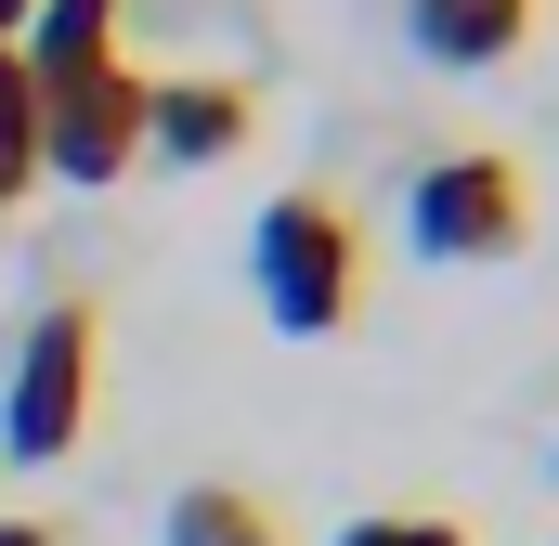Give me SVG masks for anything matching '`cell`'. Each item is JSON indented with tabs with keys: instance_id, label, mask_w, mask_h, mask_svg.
Masks as SVG:
<instances>
[{
	"instance_id": "10",
	"label": "cell",
	"mask_w": 559,
	"mask_h": 546,
	"mask_svg": "<svg viewBox=\"0 0 559 546\" xmlns=\"http://www.w3.org/2000/svg\"><path fill=\"white\" fill-rule=\"evenodd\" d=\"M338 546H468V521L455 508H378V521H352Z\"/></svg>"
},
{
	"instance_id": "3",
	"label": "cell",
	"mask_w": 559,
	"mask_h": 546,
	"mask_svg": "<svg viewBox=\"0 0 559 546\" xmlns=\"http://www.w3.org/2000/svg\"><path fill=\"white\" fill-rule=\"evenodd\" d=\"M92 299H52L26 339H13V378H0V468H52L79 429H92Z\"/></svg>"
},
{
	"instance_id": "7",
	"label": "cell",
	"mask_w": 559,
	"mask_h": 546,
	"mask_svg": "<svg viewBox=\"0 0 559 546\" xmlns=\"http://www.w3.org/2000/svg\"><path fill=\"white\" fill-rule=\"evenodd\" d=\"M118 13H131V0H39V13L13 26V66H26V92L118 66Z\"/></svg>"
},
{
	"instance_id": "9",
	"label": "cell",
	"mask_w": 559,
	"mask_h": 546,
	"mask_svg": "<svg viewBox=\"0 0 559 546\" xmlns=\"http://www.w3.org/2000/svg\"><path fill=\"white\" fill-rule=\"evenodd\" d=\"M39 195V92H26V66H13V39H0V222Z\"/></svg>"
},
{
	"instance_id": "12",
	"label": "cell",
	"mask_w": 559,
	"mask_h": 546,
	"mask_svg": "<svg viewBox=\"0 0 559 546\" xmlns=\"http://www.w3.org/2000/svg\"><path fill=\"white\" fill-rule=\"evenodd\" d=\"M26 13H39V0H0V39H13V26H26Z\"/></svg>"
},
{
	"instance_id": "1",
	"label": "cell",
	"mask_w": 559,
	"mask_h": 546,
	"mask_svg": "<svg viewBox=\"0 0 559 546\" xmlns=\"http://www.w3.org/2000/svg\"><path fill=\"white\" fill-rule=\"evenodd\" d=\"M248 286H261V325H274V339H338V325L365 312V286H378L365 222H352L325 182H286L274 209L248 222Z\"/></svg>"
},
{
	"instance_id": "4",
	"label": "cell",
	"mask_w": 559,
	"mask_h": 546,
	"mask_svg": "<svg viewBox=\"0 0 559 546\" xmlns=\"http://www.w3.org/2000/svg\"><path fill=\"white\" fill-rule=\"evenodd\" d=\"M143 105H156V79H143L131 52H118V66H92V79H52V92H39V169H52V182H79V195L131 182Z\"/></svg>"
},
{
	"instance_id": "6",
	"label": "cell",
	"mask_w": 559,
	"mask_h": 546,
	"mask_svg": "<svg viewBox=\"0 0 559 546\" xmlns=\"http://www.w3.org/2000/svg\"><path fill=\"white\" fill-rule=\"evenodd\" d=\"M404 39L442 79H481V66H508L534 39V0H404Z\"/></svg>"
},
{
	"instance_id": "5",
	"label": "cell",
	"mask_w": 559,
	"mask_h": 546,
	"mask_svg": "<svg viewBox=\"0 0 559 546\" xmlns=\"http://www.w3.org/2000/svg\"><path fill=\"white\" fill-rule=\"evenodd\" d=\"M248 131H261L248 79H156V105H143V156H169V169H222Z\"/></svg>"
},
{
	"instance_id": "8",
	"label": "cell",
	"mask_w": 559,
	"mask_h": 546,
	"mask_svg": "<svg viewBox=\"0 0 559 546\" xmlns=\"http://www.w3.org/2000/svg\"><path fill=\"white\" fill-rule=\"evenodd\" d=\"M156 546H299V534H286L274 495H248V482H182L156 508Z\"/></svg>"
},
{
	"instance_id": "11",
	"label": "cell",
	"mask_w": 559,
	"mask_h": 546,
	"mask_svg": "<svg viewBox=\"0 0 559 546\" xmlns=\"http://www.w3.org/2000/svg\"><path fill=\"white\" fill-rule=\"evenodd\" d=\"M0 546H66V521H0Z\"/></svg>"
},
{
	"instance_id": "2",
	"label": "cell",
	"mask_w": 559,
	"mask_h": 546,
	"mask_svg": "<svg viewBox=\"0 0 559 546\" xmlns=\"http://www.w3.org/2000/svg\"><path fill=\"white\" fill-rule=\"evenodd\" d=\"M404 248L442 273H481V261H521L534 248V169L495 156V143H455L404 182Z\"/></svg>"
}]
</instances>
